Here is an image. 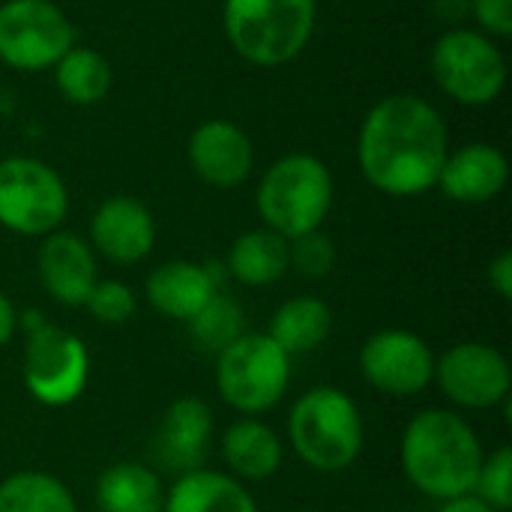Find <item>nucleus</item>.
<instances>
[{"instance_id": "3", "label": "nucleus", "mask_w": 512, "mask_h": 512, "mask_svg": "<svg viewBox=\"0 0 512 512\" xmlns=\"http://www.w3.org/2000/svg\"><path fill=\"white\" fill-rule=\"evenodd\" d=\"M288 441L306 468L339 474L363 453V414L345 390L312 387L288 411Z\"/></svg>"}, {"instance_id": "2", "label": "nucleus", "mask_w": 512, "mask_h": 512, "mask_svg": "<svg viewBox=\"0 0 512 512\" xmlns=\"http://www.w3.org/2000/svg\"><path fill=\"white\" fill-rule=\"evenodd\" d=\"M399 456L408 483L435 501L471 495L486 459L474 426L444 408H426L405 426Z\"/></svg>"}, {"instance_id": "6", "label": "nucleus", "mask_w": 512, "mask_h": 512, "mask_svg": "<svg viewBox=\"0 0 512 512\" xmlns=\"http://www.w3.org/2000/svg\"><path fill=\"white\" fill-rule=\"evenodd\" d=\"M18 327L27 333L21 357V378L27 393L42 408H69L78 402L90 381L87 345L75 333L48 324L39 312L21 315Z\"/></svg>"}, {"instance_id": "4", "label": "nucleus", "mask_w": 512, "mask_h": 512, "mask_svg": "<svg viewBox=\"0 0 512 512\" xmlns=\"http://www.w3.org/2000/svg\"><path fill=\"white\" fill-rule=\"evenodd\" d=\"M318 0H225L222 27L231 48L252 66H285L315 33Z\"/></svg>"}, {"instance_id": "9", "label": "nucleus", "mask_w": 512, "mask_h": 512, "mask_svg": "<svg viewBox=\"0 0 512 512\" xmlns=\"http://www.w3.org/2000/svg\"><path fill=\"white\" fill-rule=\"evenodd\" d=\"M69 213V192L60 174L33 156L0 159V225L18 237L60 231Z\"/></svg>"}, {"instance_id": "20", "label": "nucleus", "mask_w": 512, "mask_h": 512, "mask_svg": "<svg viewBox=\"0 0 512 512\" xmlns=\"http://www.w3.org/2000/svg\"><path fill=\"white\" fill-rule=\"evenodd\" d=\"M282 456L285 450L279 435L258 417H243L231 423L222 435V459L228 465V474L240 483L270 480L282 468Z\"/></svg>"}, {"instance_id": "31", "label": "nucleus", "mask_w": 512, "mask_h": 512, "mask_svg": "<svg viewBox=\"0 0 512 512\" xmlns=\"http://www.w3.org/2000/svg\"><path fill=\"white\" fill-rule=\"evenodd\" d=\"M489 288L501 297V300H512V252L504 249L486 270Z\"/></svg>"}, {"instance_id": "22", "label": "nucleus", "mask_w": 512, "mask_h": 512, "mask_svg": "<svg viewBox=\"0 0 512 512\" xmlns=\"http://www.w3.org/2000/svg\"><path fill=\"white\" fill-rule=\"evenodd\" d=\"M99 512H162L165 486L159 474L141 462H117L96 480Z\"/></svg>"}, {"instance_id": "1", "label": "nucleus", "mask_w": 512, "mask_h": 512, "mask_svg": "<svg viewBox=\"0 0 512 512\" xmlns=\"http://www.w3.org/2000/svg\"><path fill=\"white\" fill-rule=\"evenodd\" d=\"M447 153V123L417 93H393L375 102L357 135L363 180L390 198H417L435 189Z\"/></svg>"}, {"instance_id": "32", "label": "nucleus", "mask_w": 512, "mask_h": 512, "mask_svg": "<svg viewBox=\"0 0 512 512\" xmlns=\"http://www.w3.org/2000/svg\"><path fill=\"white\" fill-rule=\"evenodd\" d=\"M15 330H18V312L12 306V300L0 291V348L15 336Z\"/></svg>"}, {"instance_id": "5", "label": "nucleus", "mask_w": 512, "mask_h": 512, "mask_svg": "<svg viewBox=\"0 0 512 512\" xmlns=\"http://www.w3.org/2000/svg\"><path fill=\"white\" fill-rule=\"evenodd\" d=\"M255 207L264 228L297 240L318 231L333 207V174L312 153H288L276 159L255 192Z\"/></svg>"}, {"instance_id": "35", "label": "nucleus", "mask_w": 512, "mask_h": 512, "mask_svg": "<svg viewBox=\"0 0 512 512\" xmlns=\"http://www.w3.org/2000/svg\"><path fill=\"white\" fill-rule=\"evenodd\" d=\"M297 512H315V510H297Z\"/></svg>"}, {"instance_id": "27", "label": "nucleus", "mask_w": 512, "mask_h": 512, "mask_svg": "<svg viewBox=\"0 0 512 512\" xmlns=\"http://www.w3.org/2000/svg\"><path fill=\"white\" fill-rule=\"evenodd\" d=\"M84 309L99 321V324H108V327H120L126 324L135 309H138V300H135V291L120 282V279H99L84 303Z\"/></svg>"}, {"instance_id": "12", "label": "nucleus", "mask_w": 512, "mask_h": 512, "mask_svg": "<svg viewBox=\"0 0 512 512\" xmlns=\"http://www.w3.org/2000/svg\"><path fill=\"white\" fill-rule=\"evenodd\" d=\"M363 378L387 396H414L432 384L435 354L411 330H378L360 348Z\"/></svg>"}, {"instance_id": "16", "label": "nucleus", "mask_w": 512, "mask_h": 512, "mask_svg": "<svg viewBox=\"0 0 512 512\" xmlns=\"http://www.w3.org/2000/svg\"><path fill=\"white\" fill-rule=\"evenodd\" d=\"M213 441V411L204 399L183 396L168 405L162 414V423L156 429L153 453L162 468L180 474H189L195 468H204L207 453Z\"/></svg>"}, {"instance_id": "25", "label": "nucleus", "mask_w": 512, "mask_h": 512, "mask_svg": "<svg viewBox=\"0 0 512 512\" xmlns=\"http://www.w3.org/2000/svg\"><path fill=\"white\" fill-rule=\"evenodd\" d=\"M0 512H78V504L54 474L18 471L0 480Z\"/></svg>"}, {"instance_id": "33", "label": "nucleus", "mask_w": 512, "mask_h": 512, "mask_svg": "<svg viewBox=\"0 0 512 512\" xmlns=\"http://www.w3.org/2000/svg\"><path fill=\"white\" fill-rule=\"evenodd\" d=\"M438 512H498V510H492L483 498H477V495L471 492V495H462V498L441 501V510Z\"/></svg>"}, {"instance_id": "14", "label": "nucleus", "mask_w": 512, "mask_h": 512, "mask_svg": "<svg viewBox=\"0 0 512 512\" xmlns=\"http://www.w3.org/2000/svg\"><path fill=\"white\" fill-rule=\"evenodd\" d=\"M156 222L144 201L129 195L105 198L90 219V246L117 267H132L153 252Z\"/></svg>"}, {"instance_id": "29", "label": "nucleus", "mask_w": 512, "mask_h": 512, "mask_svg": "<svg viewBox=\"0 0 512 512\" xmlns=\"http://www.w3.org/2000/svg\"><path fill=\"white\" fill-rule=\"evenodd\" d=\"M291 267L303 279H324L336 267V243L318 228L291 240Z\"/></svg>"}, {"instance_id": "34", "label": "nucleus", "mask_w": 512, "mask_h": 512, "mask_svg": "<svg viewBox=\"0 0 512 512\" xmlns=\"http://www.w3.org/2000/svg\"><path fill=\"white\" fill-rule=\"evenodd\" d=\"M435 9L444 21L456 24L471 12V0H435Z\"/></svg>"}, {"instance_id": "18", "label": "nucleus", "mask_w": 512, "mask_h": 512, "mask_svg": "<svg viewBox=\"0 0 512 512\" xmlns=\"http://www.w3.org/2000/svg\"><path fill=\"white\" fill-rule=\"evenodd\" d=\"M216 291L219 276L213 267L195 261H165L144 282L147 303L171 321H192Z\"/></svg>"}, {"instance_id": "28", "label": "nucleus", "mask_w": 512, "mask_h": 512, "mask_svg": "<svg viewBox=\"0 0 512 512\" xmlns=\"http://www.w3.org/2000/svg\"><path fill=\"white\" fill-rule=\"evenodd\" d=\"M474 495L483 498L492 510L507 512L512 507V450L498 447L492 456L483 459Z\"/></svg>"}, {"instance_id": "23", "label": "nucleus", "mask_w": 512, "mask_h": 512, "mask_svg": "<svg viewBox=\"0 0 512 512\" xmlns=\"http://www.w3.org/2000/svg\"><path fill=\"white\" fill-rule=\"evenodd\" d=\"M333 330V312L321 297L303 294V297H291L285 300L267 327V336L288 354H309L315 348H321L327 342Z\"/></svg>"}, {"instance_id": "13", "label": "nucleus", "mask_w": 512, "mask_h": 512, "mask_svg": "<svg viewBox=\"0 0 512 512\" xmlns=\"http://www.w3.org/2000/svg\"><path fill=\"white\" fill-rule=\"evenodd\" d=\"M195 177L213 189H237L255 168L252 138L231 120L213 117L192 129L186 147Z\"/></svg>"}, {"instance_id": "24", "label": "nucleus", "mask_w": 512, "mask_h": 512, "mask_svg": "<svg viewBox=\"0 0 512 512\" xmlns=\"http://www.w3.org/2000/svg\"><path fill=\"white\" fill-rule=\"evenodd\" d=\"M54 81L66 102L72 105H96L111 90V63L105 54L87 45H72L57 63H54Z\"/></svg>"}, {"instance_id": "11", "label": "nucleus", "mask_w": 512, "mask_h": 512, "mask_svg": "<svg viewBox=\"0 0 512 512\" xmlns=\"http://www.w3.org/2000/svg\"><path fill=\"white\" fill-rule=\"evenodd\" d=\"M432 381L459 408L492 411L510 399V360L486 342H459L435 357Z\"/></svg>"}, {"instance_id": "19", "label": "nucleus", "mask_w": 512, "mask_h": 512, "mask_svg": "<svg viewBox=\"0 0 512 512\" xmlns=\"http://www.w3.org/2000/svg\"><path fill=\"white\" fill-rule=\"evenodd\" d=\"M162 512H258L252 492L225 471L195 468L165 489Z\"/></svg>"}, {"instance_id": "10", "label": "nucleus", "mask_w": 512, "mask_h": 512, "mask_svg": "<svg viewBox=\"0 0 512 512\" xmlns=\"http://www.w3.org/2000/svg\"><path fill=\"white\" fill-rule=\"evenodd\" d=\"M75 45V27L54 0L0 3V63L18 72H45Z\"/></svg>"}, {"instance_id": "15", "label": "nucleus", "mask_w": 512, "mask_h": 512, "mask_svg": "<svg viewBox=\"0 0 512 512\" xmlns=\"http://www.w3.org/2000/svg\"><path fill=\"white\" fill-rule=\"evenodd\" d=\"M36 273L45 294L72 309L84 306L93 285L99 282L93 246L72 231H51L42 237L36 252Z\"/></svg>"}, {"instance_id": "7", "label": "nucleus", "mask_w": 512, "mask_h": 512, "mask_svg": "<svg viewBox=\"0 0 512 512\" xmlns=\"http://www.w3.org/2000/svg\"><path fill=\"white\" fill-rule=\"evenodd\" d=\"M291 384V357L267 333H243L216 354V390L243 417L273 411Z\"/></svg>"}, {"instance_id": "17", "label": "nucleus", "mask_w": 512, "mask_h": 512, "mask_svg": "<svg viewBox=\"0 0 512 512\" xmlns=\"http://www.w3.org/2000/svg\"><path fill=\"white\" fill-rule=\"evenodd\" d=\"M507 180H510L507 156L495 144L474 141L447 153L438 186L450 201L486 204L507 189Z\"/></svg>"}, {"instance_id": "21", "label": "nucleus", "mask_w": 512, "mask_h": 512, "mask_svg": "<svg viewBox=\"0 0 512 512\" xmlns=\"http://www.w3.org/2000/svg\"><path fill=\"white\" fill-rule=\"evenodd\" d=\"M228 276L246 288H267L291 270V240L270 228L243 231L228 249Z\"/></svg>"}, {"instance_id": "30", "label": "nucleus", "mask_w": 512, "mask_h": 512, "mask_svg": "<svg viewBox=\"0 0 512 512\" xmlns=\"http://www.w3.org/2000/svg\"><path fill=\"white\" fill-rule=\"evenodd\" d=\"M471 15L489 39L512 36V0H471Z\"/></svg>"}, {"instance_id": "26", "label": "nucleus", "mask_w": 512, "mask_h": 512, "mask_svg": "<svg viewBox=\"0 0 512 512\" xmlns=\"http://www.w3.org/2000/svg\"><path fill=\"white\" fill-rule=\"evenodd\" d=\"M186 324H189V336H192L204 351H213V354L225 351L231 342H237V339L246 333L243 306H240L234 297L222 294V291H216L213 300H210L192 321H186Z\"/></svg>"}, {"instance_id": "8", "label": "nucleus", "mask_w": 512, "mask_h": 512, "mask_svg": "<svg viewBox=\"0 0 512 512\" xmlns=\"http://www.w3.org/2000/svg\"><path fill=\"white\" fill-rule=\"evenodd\" d=\"M432 75L459 105L480 108L495 102L507 87L504 51L480 30L450 27L432 45Z\"/></svg>"}]
</instances>
